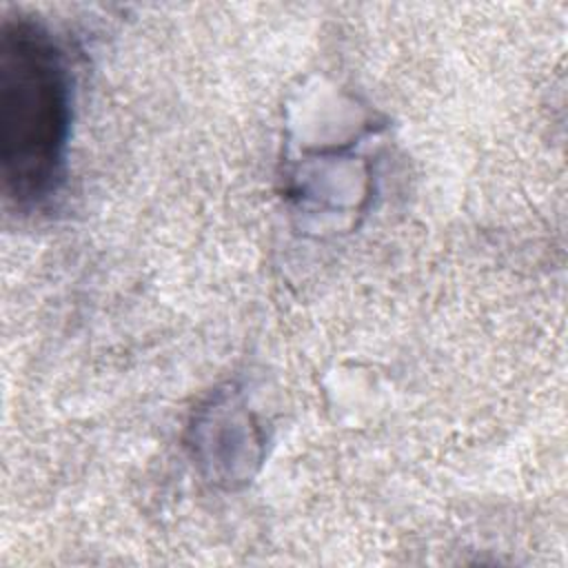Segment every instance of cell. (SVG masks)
Listing matches in <instances>:
<instances>
[{"label":"cell","instance_id":"6da1fadb","mask_svg":"<svg viewBox=\"0 0 568 568\" xmlns=\"http://www.w3.org/2000/svg\"><path fill=\"white\" fill-rule=\"evenodd\" d=\"M69 135V75L36 24L4 22L0 36V164L9 197L33 204L62 175Z\"/></svg>","mask_w":568,"mask_h":568}]
</instances>
